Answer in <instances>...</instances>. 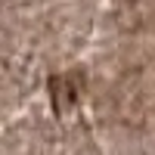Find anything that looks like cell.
I'll use <instances>...</instances> for the list:
<instances>
[{
	"label": "cell",
	"mask_w": 155,
	"mask_h": 155,
	"mask_svg": "<svg viewBox=\"0 0 155 155\" xmlns=\"http://www.w3.org/2000/svg\"><path fill=\"white\" fill-rule=\"evenodd\" d=\"M50 90H53V109H56V115H68L74 109V102H78V90L71 84V78H65V74L53 78V81H50Z\"/></svg>",
	"instance_id": "obj_1"
}]
</instances>
